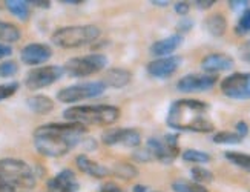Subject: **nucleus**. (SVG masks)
<instances>
[{
    "instance_id": "2f4dec72",
    "label": "nucleus",
    "mask_w": 250,
    "mask_h": 192,
    "mask_svg": "<svg viewBox=\"0 0 250 192\" xmlns=\"http://www.w3.org/2000/svg\"><path fill=\"white\" fill-rule=\"evenodd\" d=\"M17 71H19V66L13 60L0 63V77H13Z\"/></svg>"
},
{
    "instance_id": "ea45409f",
    "label": "nucleus",
    "mask_w": 250,
    "mask_h": 192,
    "mask_svg": "<svg viewBox=\"0 0 250 192\" xmlns=\"http://www.w3.org/2000/svg\"><path fill=\"white\" fill-rule=\"evenodd\" d=\"M0 192H14V188L2 175H0Z\"/></svg>"
},
{
    "instance_id": "bb28decb",
    "label": "nucleus",
    "mask_w": 250,
    "mask_h": 192,
    "mask_svg": "<svg viewBox=\"0 0 250 192\" xmlns=\"http://www.w3.org/2000/svg\"><path fill=\"white\" fill-rule=\"evenodd\" d=\"M184 162H189V163H197V165H201V163H209L210 162V155L204 151H198V149H186L183 154H181Z\"/></svg>"
},
{
    "instance_id": "a19ab883",
    "label": "nucleus",
    "mask_w": 250,
    "mask_h": 192,
    "mask_svg": "<svg viewBox=\"0 0 250 192\" xmlns=\"http://www.w3.org/2000/svg\"><path fill=\"white\" fill-rule=\"evenodd\" d=\"M13 54V48H11L9 45H3V43H0V59H3V57H8Z\"/></svg>"
},
{
    "instance_id": "49530a36",
    "label": "nucleus",
    "mask_w": 250,
    "mask_h": 192,
    "mask_svg": "<svg viewBox=\"0 0 250 192\" xmlns=\"http://www.w3.org/2000/svg\"><path fill=\"white\" fill-rule=\"evenodd\" d=\"M152 5H157V6H167L169 5V2H166V0H154V2H152Z\"/></svg>"
},
{
    "instance_id": "c85d7f7f",
    "label": "nucleus",
    "mask_w": 250,
    "mask_h": 192,
    "mask_svg": "<svg viewBox=\"0 0 250 192\" xmlns=\"http://www.w3.org/2000/svg\"><path fill=\"white\" fill-rule=\"evenodd\" d=\"M190 175H192V180L198 185H204V183H210V181H213V174L209 169H206L203 166H193L190 169Z\"/></svg>"
},
{
    "instance_id": "a211bd4d",
    "label": "nucleus",
    "mask_w": 250,
    "mask_h": 192,
    "mask_svg": "<svg viewBox=\"0 0 250 192\" xmlns=\"http://www.w3.org/2000/svg\"><path fill=\"white\" fill-rule=\"evenodd\" d=\"M75 165H77V168L82 171L83 174L94 177V178H104L106 175L111 174V171L106 166H103L99 162L89 158L86 154H80V155L75 157Z\"/></svg>"
},
{
    "instance_id": "a18cd8bd",
    "label": "nucleus",
    "mask_w": 250,
    "mask_h": 192,
    "mask_svg": "<svg viewBox=\"0 0 250 192\" xmlns=\"http://www.w3.org/2000/svg\"><path fill=\"white\" fill-rule=\"evenodd\" d=\"M62 3L64 5H80V0H62Z\"/></svg>"
},
{
    "instance_id": "f03ea898",
    "label": "nucleus",
    "mask_w": 250,
    "mask_h": 192,
    "mask_svg": "<svg viewBox=\"0 0 250 192\" xmlns=\"http://www.w3.org/2000/svg\"><path fill=\"white\" fill-rule=\"evenodd\" d=\"M209 105L201 100L181 99L170 105L166 123L175 131H189V132H212L215 125L208 117Z\"/></svg>"
},
{
    "instance_id": "f704fd0d",
    "label": "nucleus",
    "mask_w": 250,
    "mask_h": 192,
    "mask_svg": "<svg viewBox=\"0 0 250 192\" xmlns=\"http://www.w3.org/2000/svg\"><path fill=\"white\" fill-rule=\"evenodd\" d=\"M173 8H175V13L181 17H188V14L190 11L189 2H177L175 5H173Z\"/></svg>"
},
{
    "instance_id": "423d86ee",
    "label": "nucleus",
    "mask_w": 250,
    "mask_h": 192,
    "mask_svg": "<svg viewBox=\"0 0 250 192\" xmlns=\"http://www.w3.org/2000/svg\"><path fill=\"white\" fill-rule=\"evenodd\" d=\"M107 65V57L103 54H89L83 57H74L69 59L63 65L64 74H68L69 77L82 79L89 77L92 74L100 72Z\"/></svg>"
},
{
    "instance_id": "7c9ffc66",
    "label": "nucleus",
    "mask_w": 250,
    "mask_h": 192,
    "mask_svg": "<svg viewBox=\"0 0 250 192\" xmlns=\"http://www.w3.org/2000/svg\"><path fill=\"white\" fill-rule=\"evenodd\" d=\"M19 82H9V83H3L0 85V102L9 99L11 95H14L19 89Z\"/></svg>"
},
{
    "instance_id": "dca6fc26",
    "label": "nucleus",
    "mask_w": 250,
    "mask_h": 192,
    "mask_svg": "<svg viewBox=\"0 0 250 192\" xmlns=\"http://www.w3.org/2000/svg\"><path fill=\"white\" fill-rule=\"evenodd\" d=\"M235 66V60L227 56V54H221V52H213V54L206 56L201 60V68L203 71H206L208 74H215L223 72V71H229Z\"/></svg>"
},
{
    "instance_id": "9d476101",
    "label": "nucleus",
    "mask_w": 250,
    "mask_h": 192,
    "mask_svg": "<svg viewBox=\"0 0 250 192\" xmlns=\"http://www.w3.org/2000/svg\"><path fill=\"white\" fill-rule=\"evenodd\" d=\"M221 92L233 100H250V72H235L223 79Z\"/></svg>"
},
{
    "instance_id": "0eeeda50",
    "label": "nucleus",
    "mask_w": 250,
    "mask_h": 192,
    "mask_svg": "<svg viewBox=\"0 0 250 192\" xmlns=\"http://www.w3.org/2000/svg\"><path fill=\"white\" fill-rule=\"evenodd\" d=\"M146 149L150 152L154 160H158L163 165H170L175 162V158L180 155L178 135L166 134L163 138L150 137L147 140Z\"/></svg>"
},
{
    "instance_id": "4468645a",
    "label": "nucleus",
    "mask_w": 250,
    "mask_h": 192,
    "mask_svg": "<svg viewBox=\"0 0 250 192\" xmlns=\"http://www.w3.org/2000/svg\"><path fill=\"white\" fill-rule=\"evenodd\" d=\"M80 185L77 181L74 171L63 169L57 175L48 180L46 192H79Z\"/></svg>"
},
{
    "instance_id": "6ab92c4d",
    "label": "nucleus",
    "mask_w": 250,
    "mask_h": 192,
    "mask_svg": "<svg viewBox=\"0 0 250 192\" xmlns=\"http://www.w3.org/2000/svg\"><path fill=\"white\" fill-rule=\"evenodd\" d=\"M130 79H132V74L127 69L123 68H111L107 69L104 77H103V83L106 88H125L126 85H129Z\"/></svg>"
},
{
    "instance_id": "473e14b6",
    "label": "nucleus",
    "mask_w": 250,
    "mask_h": 192,
    "mask_svg": "<svg viewBox=\"0 0 250 192\" xmlns=\"http://www.w3.org/2000/svg\"><path fill=\"white\" fill-rule=\"evenodd\" d=\"M192 28H193V20L189 17H181L180 22L177 23L178 34H181V36H183V33H189Z\"/></svg>"
},
{
    "instance_id": "6e6552de",
    "label": "nucleus",
    "mask_w": 250,
    "mask_h": 192,
    "mask_svg": "<svg viewBox=\"0 0 250 192\" xmlns=\"http://www.w3.org/2000/svg\"><path fill=\"white\" fill-rule=\"evenodd\" d=\"M104 91H106V86L102 80L77 83V85H71V86L60 89L57 92V100L62 103H75V102L100 97Z\"/></svg>"
},
{
    "instance_id": "e433bc0d",
    "label": "nucleus",
    "mask_w": 250,
    "mask_h": 192,
    "mask_svg": "<svg viewBox=\"0 0 250 192\" xmlns=\"http://www.w3.org/2000/svg\"><path fill=\"white\" fill-rule=\"evenodd\" d=\"M100 192H125V191L115 183H106L104 186H102Z\"/></svg>"
},
{
    "instance_id": "f257e3e1",
    "label": "nucleus",
    "mask_w": 250,
    "mask_h": 192,
    "mask_svg": "<svg viewBox=\"0 0 250 192\" xmlns=\"http://www.w3.org/2000/svg\"><path fill=\"white\" fill-rule=\"evenodd\" d=\"M88 132V128L80 123H48L34 131V146L39 154L57 158L68 154Z\"/></svg>"
},
{
    "instance_id": "b1692460",
    "label": "nucleus",
    "mask_w": 250,
    "mask_h": 192,
    "mask_svg": "<svg viewBox=\"0 0 250 192\" xmlns=\"http://www.w3.org/2000/svg\"><path fill=\"white\" fill-rule=\"evenodd\" d=\"M111 172L118 177V178H123V180H132L138 175V169L134 166V165H130V163H115L114 168Z\"/></svg>"
},
{
    "instance_id": "c03bdc74",
    "label": "nucleus",
    "mask_w": 250,
    "mask_h": 192,
    "mask_svg": "<svg viewBox=\"0 0 250 192\" xmlns=\"http://www.w3.org/2000/svg\"><path fill=\"white\" fill-rule=\"evenodd\" d=\"M132 191L134 192H147V186H145V185H135L132 188Z\"/></svg>"
},
{
    "instance_id": "f8f14e48",
    "label": "nucleus",
    "mask_w": 250,
    "mask_h": 192,
    "mask_svg": "<svg viewBox=\"0 0 250 192\" xmlns=\"http://www.w3.org/2000/svg\"><path fill=\"white\" fill-rule=\"evenodd\" d=\"M216 79L212 74H188L177 82V89L181 92H204L215 86Z\"/></svg>"
},
{
    "instance_id": "cd10ccee",
    "label": "nucleus",
    "mask_w": 250,
    "mask_h": 192,
    "mask_svg": "<svg viewBox=\"0 0 250 192\" xmlns=\"http://www.w3.org/2000/svg\"><path fill=\"white\" fill-rule=\"evenodd\" d=\"M213 143L216 145H238L243 142V138L238 135L236 132L232 131H221V132H216L213 135Z\"/></svg>"
},
{
    "instance_id": "39448f33",
    "label": "nucleus",
    "mask_w": 250,
    "mask_h": 192,
    "mask_svg": "<svg viewBox=\"0 0 250 192\" xmlns=\"http://www.w3.org/2000/svg\"><path fill=\"white\" fill-rule=\"evenodd\" d=\"M0 175H2L13 188L31 189L36 186V174L32 168L19 158H2L0 160Z\"/></svg>"
},
{
    "instance_id": "4be33fe9",
    "label": "nucleus",
    "mask_w": 250,
    "mask_h": 192,
    "mask_svg": "<svg viewBox=\"0 0 250 192\" xmlns=\"http://www.w3.org/2000/svg\"><path fill=\"white\" fill-rule=\"evenodd\" d=\"M20 37H21V33L16 25L0 20V42H3V45L14 43Z\"/></svg>"
},
{
    "instance_id": "37998d69",
    "label": "nucleus",
    "mask_w": 250,
    "mask_h": 192,
    "mask_svg": "<svg viewBox=\"0 0 250 192\" xmlns=\"http://www.w3.org/2000/svg\"><path fill=\"white\" fill-rule=\"evenodd\" d=\"M241 54H243V59L250 63V42L241 48Z\"/></svg>"
},
{
    "instance_id": "1a4fd4ad",
    "label": "nucleus",
    "mask_w": 250,
    "mask_h": 192,
    "mask_svg": "<svg viewBox=\"0 0 250 192\" xmlns=\"http://www.w3.org/2000/svg\"><path fill=\"white\" fill-rule=\"evenodd\" d=\"M64 74L63 66L60 65H49V66H40L31 69L26 77H25V85L26 88L31 91H37L42 88L51 86L52 83H56L57 80L62 79Z\"/></svg>"
},
{
    "instance_id": "412c9836",
    "label": "nucleus",
    "mask_w": 250,
    "mask_h": 192,
    "mask_svg": "<svg viewBox=\"0 0 250 192\" xmlns=\"http://www.w3.org/2000/svg\"><path fill=\"white\" fill-rule=\"evenodd\" d=\"M204 26L208 29V33L213 37H221L227 29V20L223 14H212L210 17L206 19Z\"/></svg>"
},
{
    "instance_id": "393cba45",
    "label": "nucleus",
    "mask_w": 250,
    "mask_h": 192,
    "mask_svg": "<svg viewBox=\"0 0 250 192\" xmlns=\"http://www.w3.org/2000/svg\"><path fill=\"white\" fill-rule=\"evenodd\" d=\"M172 191L173 192H209V189H206L204 185H198L195 181H188V180H175L172 183Z\"/></svg>"
},
{
    "instance_id": "9b49d317",
    "label": "nucleus",
    "mask_w": 250,
    "mask_h": 192,
    "mask_svg": "<svg viewBox=\"0 0 250 192\" xmlns=\"http://www.w3.org/2000/svg\"><path fill=\"white\" fill-rule=\"evenodd\" d=\"M102 142L106 146L123 145L127 148H137L141 143V134L134 128H111L102 134Z\"/></svg>"
},
{
    "instance_id": "2eb2a0df",
    "label": "nucleus",
    "mask_w": 250,
    "mask_h": 192,
    "mask_svg": "<svg viewBox=\"0 0 250 192\" xmlns=\"http://www.w3.org/2000/svg\"><path fill=\"white\" fill-rule=\"evenodd\" d=\"M52 57V49L45 43H29L20 51V59L25 65L37 66Z\"/></svg>"
},
{
    "instance_id": "7ed1b4c3",
    "label": "nucleus",
    "mask_w": 250,
    "mask_h": 192,
    "mask_svg": "<svg viewBox=\"0 0 250 192\" xmlns=\"http://www.w3.org/2000/svg\"><path fill=\"white\" fill-rule=\"evenodd\" d=\"M122 111L111 105H84V106H69L63 111L64 120L80 125H99L109 126L120 119Z\"/></svg>"
},
{
    "instance_id": "c756f323",
    "label": "nucleus",
    "mask_w": 250,
    "mask_h": 192,
    "mask_svg": "<svg viewBox=\"0 0 250 192\" xmlns=\"http://www.w3.org/2000/svg\"><path fill=\"white\" fill-rule=\"evenodd\" d=\"M238 36H244L250 33V8H246L244 13L241 14L240 20H238V25L235 28Z\"/></svg>"
},
{
    "instance_id": "c9c22d12",
    "label": "nucleus",
    "mask_w": 250,
    "mask_h": 192,
    "mask_svg": "<svg viewBox=\"0 0 250 192\" xmlns=\"http://www.w3.org/2000/svg\"><path fill=\"white\" fill-rule=\"evenodd\" d=\"M235 128H236V131H235V132H236L238 135H240L241 138H246V137H247V134H249V125H247L246 122H243V120H241V122H238Z\"/></svg>"
},
{
    "instance_id": "4c0bfd02",
    "label": "nucleus",
    "mask_w": 250,
    "mask_h": 192,
    "mask_svg": "<svg viewBox=\"0 0 250 192\" xmlns=\"http://www.w3.org/2000/svg\"><path fill=\"white\" fill-rule=\"evenodd\" d=\"M249 5L247 0H230L229 2V6L233 9V11H236V9H241V8H246Z\"/></svg>"
},
{
    "instance_id": "72a5a7b5",
    "label": "nucleus",
    "mask_w": 250,
    "mask_h": 192,
    "mask_svg": "<svg viewBox=\"0 0 250 192\" xmlns=\"http://www.w3.org/2000/svg\"><path fill=\"white\" fill-rule=\"evenodd\" d=\"M132 158L138 163H147V162H150V160H154L147 149H143V151H135L132 154Z\"/></svg>"
},
{
    "instance_id": "79ce46f5",
    "label": "nucleus",
    "mask_w": 250,
    "mask_h": 192,
    "mask_svg": "<svg viewBox=\"0 0 250 192\" xmlns=\"http://www.w3.org/2000/svg\"><path fill=\"white\" fill-rule=\"evenodd\" d=\"M29 5H34V6H39V8H45V9H48L49 6H51V2L49 0H32V2H29Z\"/></svg>"
},
{
    "instance_id": "f3484780",
    "label": "nucleus",
    "mask_w": 250,
    "mask_h": 192,
    "mask_svg": "<svg viewBox=\"0 0 250 192\" xmlns=\"http://www.w3.org/2000/svg\"><path fill=\"white\" fill-rule=\"evenodd\" d=\"M181 43H183V36L177 33L166 39L154 42V43L150 45L149 51H150V54L155 57H167L172 52H175L181 46Z\"/></svg>"
},
{
    "instance_id": "5701e85b",
    "label": "nucleus",
    "mask_w": 250,
    "mask_h": 192,
    "mask_svg": "<svg viewBox=\"0 0 250 192\" xmlns=\"http://www.w3.org/2000/svg\"><path fill=\"white\" fill-rule=\"evenodd\" d=\"M5 5L9 9V13L14 14L17 19L23 20V22L29 19V2H25V0H6Z\"/></svg>"
},
{
    "instance_id": "ddd939ff",
    "label": "nucleus",
    "mask_w": 250,
    "mask_h": 192,
    "mask_svg": "<svg viewBox=\"0 0 250 192\" xmlns=\"http://www.w3.org/2000/svg\"><path fill=\"white\" fill-rule=\"evenodd\" d=\"M181 63H183V59L180 56L160 57L157 60H152L150 63H147L146 71L149 76L154 79H167L178 71Z\"/></svg>"
},
{
    "instance_id": "20e7f679",
    "label": "nucleus",
    "mask_w": 250,
    "mask_h": 192,
    "mask_svg": "<svg viewBox=\"0 0 250 192\" xmlns=\"http://www.w3.org/2000/svg\"><path fill=\"white\" fill-rule=\"evenodd\" d=\"M100 37V28L95 25H72L63 26L52 33L51 42L63 49L80 48L89 45Z\"/></svg>"
},
{
    "instance_id": "a878e982",
    "label": "nucleus",
    "mask_w": 250,
    "mask_h": 192,
    "mask_svg": "<svg viewBox=\"0 0 250 192\" xmlns=\"http://www.w3.org/2000/svg\"><path fill=\"white\" fill-rule=\"evenodd\" d=\"M224 157L229 160L232 165L250 172V155L249 154H243L238 151H227V152H224Z\"/></svg>"
},
{
    "instance_id": "aec40b11",
    "label": "nucleus",
    "mask_w": 250,
    "mask_h": 192,
    "mask_svg": "<svg viewBox=\"0 0 250 192\" xmlns=\"http://www.w3.org/2000/svg\"><path fill=\"white\" fill-rule=\"evenodd\" d=\"M26 106L36 114H49L54 109V102L46 95H31L26 99Z\"/></svg>"
},
{
    "instance_id": "58836bf2",
    "label": "nucleus",
    "mask_w": 250,
    "mask_h": 192,
    "mask_svg": "<svg viewBox=\"0 0 250 192\" xmlns=\"http://www.w3.org/2000/svg\"><path fill=\"white\" fill-rule=\"evenodd\" d=\"M195 5H197V8H200V9H209L215 5V0H197Z\"/></svg>"
}]
</instances>
